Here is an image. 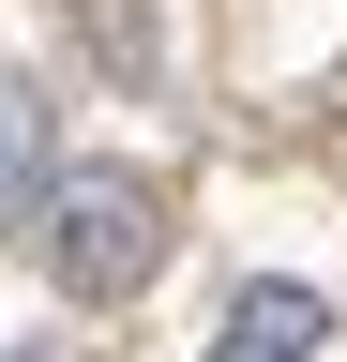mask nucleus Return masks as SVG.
Masks as SVG:
<instances>
[{
    "instance_id": "1",
    "label": "nucleus",
    "mask_w": 347,
    "mask_h": 362,
    "mask_svg": "<svg viewBox=\"0 0 347 362\" xmlns=\"http://www.w3.org/2000/svg\"><path fill=\"white\" fill-rule=\"evenodd\" d=\"M151 257H166V197L136 166H61L46 181V272L76 302H121V287H151Z\"/></svg>"
},
{
    "instance_id": "2",
    "label": "nucleus",
    "mask_w": 347,
    "mask_h": 362,
    "mask_svg": "<svg viewBox=\"0 0 347 362\" xmlns=\"http://www.w3.org/2000/svg\"><path fill=\"white\" fill-rule=\"evenodd\" d=\"M332 347V302L302 287V272H257V287H227V332H211V362H317Z\"/></svg>"
}]
</instances>
